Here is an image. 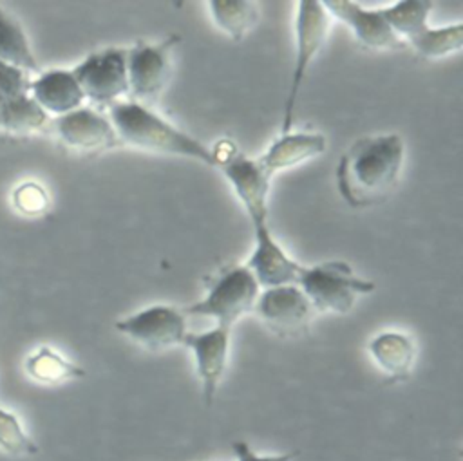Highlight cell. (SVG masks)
<instances>
[{"label":"cell","mask_w":463,"mask_h":461,"mask_svg":"<svg viewBox=\"0 0 463 461\" xmlns=\"http://www.w3.org/2000/svg\"><path fill=\"white\" fill-rule=\"evenodd\" d=\"M260 289L295 284L304 264L297 262L273 237L269 224H253V251L244 264Z\"/></svg>","instance_id":"14"},{"label":"cell","mask_w":463,"mask_h":461,"mask_svg":"<svg viewBox=\"0 0 463 461\" xmlns=\"http://www.w3.org/2000/svg\"><path fill=\"white\" fill-rule=\"evenodd\" d=\"M260 286L244 264L224 268L208 286L206 295L186 306L184 315L206 316L215 325L232 329L233 324L248 313H253Z\"/></svg>","instance_id":"6"},{"label":"cell","mask_w":463,"mask_h":461,"mask_svg":"<svg viewBox=\"0 0 463 461\" xmlns=\"http://www.w3.org/2000/svg\"><path fill=\"white\" fill-rule=\"evenodd\" d=\"M405 161L400 134L365 136L349 145L338 159L335 183L351 208H371L383 202L396 188Z\"/></svg>","instance_id":"1"},{"label":"cell","mask_w":463,"mask_h":461,"mask_svg":"<svg viewBox=\"0 0 463 461\" xmlns=\"http://www.w3.org/2000/svg\"><path fill=\"white\" fill-rule=\"evenodd\" d=\"M315 313L347 315L358 296L376 289L373 280L358 277L344 260H324L302 266L297 282Z\"/></svg>","instance_id":"4"},{"label":"cell","mask_w":463,"mask_h":461,"mask_svg":"<svg viewBox=\"0 0 463 461\" xmlns=\"http://www.w3.org/2000/svg\"><path fill=\"white\" fill-rule=\"evenodd\" d=\"M327 141L320 132H288L280 134L266 152L257 157L260 166L273 177L277 172L298 166L326 152Z\"/></svg>","instance_id":"18"},{"label":"cell","mask_w":463,"mask_h":461,"mask_svg":"<svg viewBox=\"0 0 463 461\" xmlns=\"http://www.w3.org/2000/svg\"><path fill=\"white\" fill-rule=\"evenodd\" d=\"M177 43V36L161 42L137 40L127 49V80L128 94L141 105L156 101L172 76L170 51Z\"/></svg>","instance_id":"8"},{"label":"cell","mask_w":463,"mask_h":461,"mask_svg":"<svg viewBox=\"0 0 463 461\" xmlns=\"http://www.w3.org/2000/svg\"><path fill=\"white\" fill-rule=\"evenodd\" d=\"M253 313L280 338H297L309 331L313 307L297 284L260 289Z\"/></svg>","instance_id":"10"},{"label":"cell","mask_w":463,"mask_h":461,"mask_svg":"<svg viewBox=\"0 0 463 461\" xmlns=\"http://www.w3.org/2000/svg\"><path fill=\"white\" fill-rule=\"evenodd\" d=\"M232 329L213 325L208 331L186 333L183 345L192 351L195 374L201 385V396L206 407H212L221 380L226 372L230 360Z\"/></svg>","instance_id":"11"},{"label":"cell","mask_w":463,"mask_h":461,"mask_svg":"<svg viewBox=\"0 0 463 461\" xmlns=\"http://www.w3.org/2000/svg\"><path fill=\"white\" fill-rule=\"evenodd\" d=\"M0 61L25 72H40L36 56L22 25L0 7Z\"/></svg>","instance_id":"21"},{"label":"cell","mask_w":463,"mask_h":461,"mask_svg":"<svg viewBox=\"0 0 463 461\" xmlns=\"http://www.w3.org/2000/svg\"><path fill=\"white\" fill-rule=\"evenodd\" d=\"M432 7L434 4L429 0H400L382 7V13L396 36L403 43H409L418 56L429 60L445 58L458 52L463 45L461 22L441 27L429 25Z\"/></svg>","instance_id":"3"},{"label":"cell","mask_w":463,"mask_h":461,"mask_svg":"<svg viewBox=\"0 0 463 461\" xmlns=\"http://www.w3.org/2000/svg\"><path fill=\"white\" fill-rule=\"evenodd\" d=\"M107 118L114 127L119 145L161 155H177L219 168V155L213 150L146 105L134 99L116 101L109 107Z\"/></svg>","instance_id":"2"},{"label":"cell","mask_w":463,"mask_h":461,"mask_svg":"<svg viewBox=\"0 0 463 461\" xmlns=\"http://www.w3.org/2000/svg\"><path fill=\"white\" fill-rule=\"evenodd\" d=\"M232 450L235 456V461H295L300 454L298 450L289 452H279V454H259L251 448V445L244 439L233 441Z\"/></svg>","instance_id":"26"},{"label":"cell","mask_w":463,"mask_h":461,"mask_svg":"<svg viewBox=\"0 0 463 461\" xmlns=\"http://www.w3.org/2000/svg\"><path fill=\"white\" fill-rule=\"evenodd\" d=\"M329 18H336L345 24L356 42L374 51H396L405 43L387 24L382 9H367L353 0L322 2Z\"/></svg>","instance_id":"15"},{"label":"cell","mask_w":463,"mask_h":461,"mask_svg":"<svg viewBox=\"0 0 463 461\" xmlns=\"http://www.w3.org/2000/svg\"><path fill=\"white\" fill-rule=\"evenodd\" d=\"M206 7L215 27L235 42H241L259 18V5L251 0H212Z\"/></svg>","instance_id":"20"},{"label":"cell","mask_w":463,"mask_h":461,"mask_svg":"<svg viewBox=\"0 0 463 461\" xmlns=\"http://www.w3.org/2000/svg\"><path fill=\"white\" fill-rule=\"evenodd\" d=\"M13 202L18 212L25 215H38L49 206L47 192L38 183L18 184L13 192Z\"/></svg>","instance_id":"25"},{"label":"cell","mask_w":463,"mask_h":461,"mask_svg":"<svg viewBox=\"0 0 463 461\" xmlns=\"http://www.w3.org/2000/svg\"><path fill=\"white\" fill-rule=\"evenodd\" d=\"M219 168L241 201L251 226L268 222V195L271 175L260 166V163L253 157L233 154L226 159H221Z\"/></svg>","instance_id":"12"},{"label":"cell","mask_w":463,"mask_h":461,"mask_svg":"<svg viewBox=\"0 0 463 461\" xmlns=\"http://www.w3.org/2000/svg\"><path fill=\"white\" fill-rule=\"evenodd\" d=\"M51 123L58 139L80 154H99L119 145L110 119L90 107H80Z\"/></svg>","instance_id":"13"},{"label":"cell","mask_w":463,"mask_h":461,"mask_svg":"<svg viewBox=\"0 0 463 461\" xmlns=\"http://www.w3.org/2000/svg\"><path fill=\"white\" fill-rule=\"evenodd\" d=\"M31 87L29 72L0 61V108L27 96Z\"/></svg>","instance_id":"24"},{"label":"cell","mask_w":463,"mask_h":461,"mask_svg":"<svg viewBox=\"0 0 463 461\" xmlns=\"http://www.w3.org/2000/svg\"><path fill=\"white\" fill-rule=\"evenodd\" d=\"M24 371L29 378H33L38 383L45 385H58L72 380L85 378L87 371L67 360L63 354H60L56 349L49 345L36 347L24 362Z\"/></svg>","instance_id":"19"},{"label":"cell","mask_w":463,"mask_h":461,"mask_svg":"<svg viewBox=\"0 0 463 461\" xmlns=\"http://www.w3.org/2000/svg\"><path fill=\"white\" fill-rule=\"evenodd\" d=\"M367 353L373 363L387 378V383H400L411 376L418 349L411 334L389 329L369 340Z\"/></svg>","instance_id":"16"},{"label":"cell","mask_w":463,"mask_h":461,"mask_svg":"<svg viewBox=\"0 0 463 461\" xmlns=\"http://www.w3.org/2000/svg\"><path fill=\"white\" fill-rule=\"evenodd\" d=\"M331 18L324 9L322 2L315 0H300L297 2L295 11V56L293 67L289 72L288 92L284 98L282 107V121H280V134H288L293 130L295 125V112L300 96V89L306 81L307 71L315 61L317 54L320 52L327 31H329Z\"/></svg>","instance_id":"5"},{"label":"cell","mask_w":463,"mask_h":461,"mask_svg":"<svg viewBox=\"0 0 463 461\" xmlns=\"http://www.w3.org/2000/svg\"><path fill=\"white\" fill-rule=\"evenodd\" d=\"M0 450L9 456H33L38 452L36 441L29 436L20 418L0 405Z\"/></svg>","instance_id":"23"},{"label":"cell","mask_w":463,"mask_h":461,"mask_svg":"<svg viewBox=\"0 0 463 461\" xmlns=\"http://www.w3.org/2000/svg\"><path fill=\"white\" fill-rule=\"evenodd\" d=\"M29 94L47 116L52 114L54 118L83 107L85 101L72 71L67 69L40 71L31 80Z\"/></svg>","instance_id":"17"},{"label":"cell","mask_w":463,"mask_h":461,"mask_svg":"<svg viewBox=\"0 0 463 461\" xmlns=\"http://www.w3.org/2000/svg\"><path fill=\"white\" fill-rule=\"evenodd\" d=\"M49 123V116L38 107L31 94L14 99L0 108V128L14 134H29L42 130Z\"/></svg>","instance_id":"22"},{"label":"cell","mask_w":463,"mask_h":461,"mask_svg":"<svg viewBox=\"0 0 463 461\" xmlns=\"http://www.w3.org/2000/svg\"><path fill=\"white\" fill-rule=\"evenodd\" d=\"M85 99L112 105L128 94L127 49L105 47L87 54L71 69Z\"/></svg>","instance_id":"9"},{"label":"cell","mask_w":463,"mask_h":461,"mask_svg":"<svg viewBox=\"0 0 463 461\" xmlns=\"http://www.w3.org/2000/svg\"><path fill=\"white\" fill-rule=\"evenodd\" d=\"M114 327L148 353H165L183 345L188 333L186 315L168 304L143 307L118 320Z\"/></svg>","instance_id":"7"}]
</instances>
